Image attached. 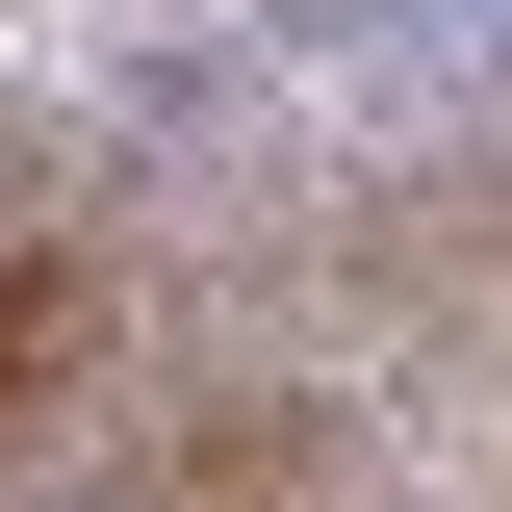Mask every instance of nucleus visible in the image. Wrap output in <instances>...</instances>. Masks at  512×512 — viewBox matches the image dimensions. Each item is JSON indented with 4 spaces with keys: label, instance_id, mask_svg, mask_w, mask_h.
<instances>
[{
    "label": "nucleus",
    "instance_id": "nucleus-1",
    "mask_svg": "<svg viewBox=\"0 0 512 512\" xmlns=\"http://www.w3.org/2000/svg\"><path fill=\"white\" fill-rule=\"evenodd\" d=\"M308 26L333 0H0V256H52V205L180 128V77L308 52Z\"/></svg>",
    "mask_w": 512,
    "mask_h": 512
}]
</instances>
